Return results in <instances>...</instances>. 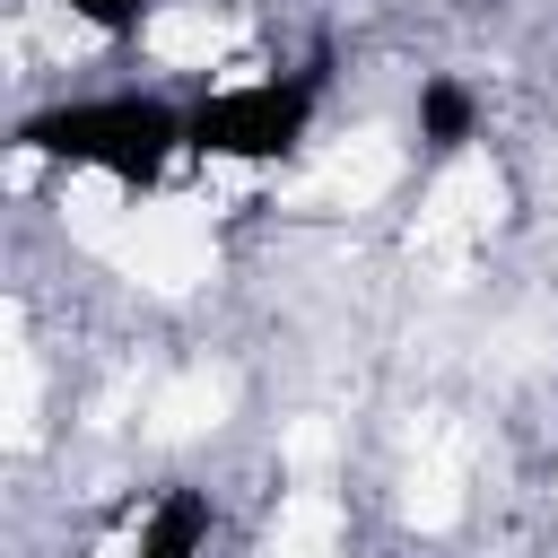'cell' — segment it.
<instances>
[{
    "instance_id": "4",
    "label": "cell",
    "mask_w": 558,
    "mask_h": 558,
    "mask_svg": "<svg viewBox=\"0 0 558 558\" xmlns=\"http://www.w3.org/2000/svg\"><path fill=\"white\" fill-rule=\"evenodd\" d=\"M410 131L427 157H462L480 140V87L462 70H418V96H410Z\"/></svg>"
},
{
    "instance_id": "1",
    "label": "cell",
    "mask_w": 558,
    "mask_h": 558,
    "mask_svg": "<svg viewBox=\"0 0 558 558\" xmlns=\"http://www.w3.org/2000/svg\"><path fill=\"white\" fill-rule=\"evenodd\" d=\"M17 157L26 166H61L78 183H113V192H148L166 183L174 157H192V105L174 96H140V87H105V96H52L17 122Z\"/></svg>"
},
{
    "instance_id": "2",
    "label": "cell",
    "mask_w": 558,
    "mask_h": 558,
    "mask_svg": "<svg viewBox=\"0 0 558 558\" xmlns=\"http://www.w3.org/2000/svg\"><path fill=\"white\" fill-rule=\"evenodd\" d=\"M323 78L314 70H244L192 96V157L201 166H288L314 140Z\"/></svg>"
},
{
    "instance_id": "5",
    "label": "cell",
    "mask_w": 558,
    "mask_h": 558,
    "mask_svg": "<svg viewBox=\"0 0 558 558\" xmlns=\"http://www.w3.org/2000/svg\"><path fill=\"white\" fill-rule=\"evenodd\" d=\"M52 9L96 44H148V26L166 17V0H52Z\"/></svg>"
},
{
    "instance_id": "3",
    "label": "cell",
    "mask_w": 558,
    "mask_h": 558,
    "mask_svg": "<svg viewBox=\"0 0 558 558\" xmlns=\"http://www.w3.org/2000/svg\"><path fill=\"white\" fill-rule=\"evenodd\" d=\"M209 532H218V497L192 488V480H166L140 514H131V541L113 558H209Z\"/></svg>"
}]
</instances>
